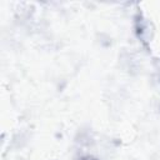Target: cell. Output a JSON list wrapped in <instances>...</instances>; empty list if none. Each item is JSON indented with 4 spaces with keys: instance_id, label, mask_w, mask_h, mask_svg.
Returning a JSON list of instances; mask_svg holds the SVG:
<instances>
[{
    "instance_id": "1",
    "label": "cell",
    "mask_w": 160,
    "mask_h": 160,
    "mask_svg": "<svg viewBox=\"0 0 160 160\" xmlns=\"http://www.w3.org/2000/svg\"><path fill=\"white\" fill-rule=\"evenodd\" d=\"M84 160H92V159H90V158H88V159H84Z\"/></svg>"
}]
</instances>
